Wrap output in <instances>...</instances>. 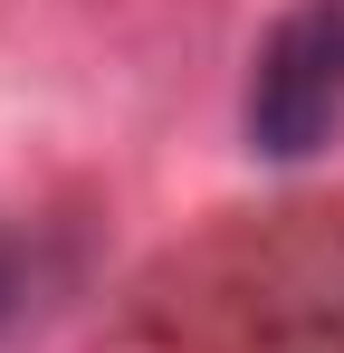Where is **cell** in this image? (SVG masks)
<instances>
[{
    "label": "cell",
    "mask_w": 344,
    "mask_h": 353,
    "mask_svg": "<svg viewBox=\"0 0 344 353\" xmlns=\"http://www.w3.org/2000/svg\"><path fill=\"white\" fill-rule=\"evenodd\" d=\"M344 124V0H287L249 58L239 134L258 163H306Z\"/></svg>",
    "instance_id": "1"
},
{
    "label": "cell",
    "mask_w": 344,
    "mask_h": 353,
    "mask_svg": "<svg viewBox=\"0 0 344 353\" xmlns=\"http://www.w3.org/2000/svg\"><path fill=\"white\" fill-rule=\"evenodd\" d=\"M10 315H19V239L0 230V334H10Z\"/></svg>",
    "instance_id": "2"
}]
</instances>
